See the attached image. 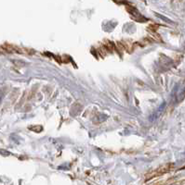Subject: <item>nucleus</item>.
Returning <instances> with one entry per match:
<instances>
[{"label":"nucleus","instance_id":"nucleus-1","mask_svg":"<svg viewBox=\"0 0 185 185\" xmlns=\"http://www.w3.org/2000/svg\"><path fill=\"white\" fill-rule=\"evenodd\" d=\"M13 63L16 65V66H18V67H24L26 65V63L25 62H23V61H19V60H13Z\"/></svg>","mask_w":185,"mask_h":185},{"label":"nucleus","instance_id":"nucleus-2","mask_svg":"<svg viewBox=\"0 0 185 185\" xmlns=\"http://www.w3.org/2000/svg\"><path fill=\"white\" fill-rule=\"evenodd\" d=\"M157 16H158L159 18H162V20L166 21V22H171V21H170V20H168V18H166V17H164V16H160V15H158V14H157Z\"/></svg>","mask_w":185,"mask_h":185},{"label":"nucleus","instance_id":"nucleus-3","mask_svg":"<svg viewBox=\"0 0 185 185\" xmlns=\"http://www.w3.org/2000/svg\"><path fill=\"white\" fill-rule=\"evenodd\" d=\"M3 96H4L3 92H0V103H1V101H2V99H3Z\"/></svg>","mask_w":185,"mask_h":185},{"label":"nucleus","instance_id":"nucleus-4","mask_svg":"<svg viewBox=\"0 0 185 185\" xmlns=\"http://www.w3.org/2000/svg\"><path fill=\"white\" fill-rule=\"evenodd\" d=\"M184 92H185V91H184Z\"/></svg>","mask_w":185,"mask_h":185}]
</instances>
